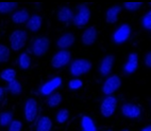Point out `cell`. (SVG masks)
I'll return each mask as SVG.
<instances>
[{"label": "cell", "instance_id": "obj_1", "mask_svg": "<svg viewBox=\"0 0 151 131\" xmlns=\"http://www.w3.org/2000/svg\"><path fill=\"white\" fill-rule=\"evenodd\" d=\"M92 62L85 58H78L71 62L69 67V73L73 77H79L82 75L86 74L92 69Z\"/></svg>", "mask_w": 151, "mask_h": 131}, {"label": "cell", "instance_id": "obj_2", "mask_svg": "<svg viewBox=\"0 0 151 131\" xmlns=\"http://www.w3.org/2000/svg\"><path fill=\"white\" fill-rule=\"evenodd\" d=\"M50 47V40L45 36H41V37L35 38L31 43V50L32 53L35 56L37 57H43L47 54Z\"/></svg>", "mask_w": 151, "mask_h": 131}, {"label": "cell", "instance_id": "obj_3", "mask_svg": "<svg viewBox=\"0 0 151 131\" xmlns=\"http://www.w3.org/2000/svg\"><path fill=\"white\" fill-rule=\"evenodd\" d=\"M27 33L24 30H15L10 35V46L13 51H19L22 50L27 42Z\"/></svg>", "mask_w": 151, "mask_h": 131}, {"label": "cell", "instance_id": "obj_4", "mask_svg": "<svg viewBox=\"0 0 151 131\" xmlns=\"http://www.w3.org/2000/svg\"><path fill=\"white\" fill-rule=\"evenodd\" d=\"M91 16H92V13H91L89 8H87L86 4H81L78 8L76 15H73V24L78 28L85 27L91 20Z\"/></svg>", "mask_w": 151, "mask_h": 131}, {"label": "cell", "instance_id": "obj_5", "mask_svg": "<svg viewBox=\"0 0 151 131\" xmlns=\"http://www.w3.org/2000/svg\"><path fill=\"white\" fill-rule=\"evenodd\" d=\"M120 86H122V79L119 78L118 75H111L103 83L102 92L104 95L110 96L120 88Z\"/></svg>", "mask_w": 151, "mask_h": 131}, {"label": "cell", "instance_id": "obj_6", "mask_svg": "<svg viewBox=\"0 0 151 131\" xmlns=\"http://www.w3.org/2000/svg\"><path fill=\"white\" fill-rule=\"evenodd\" d=\"M131 32H132V29L128 23H122V25H119L113 33V41L117 45H120V43L126 42L128 39L131 36Z\"/></svg>", "mask_w": 151, "mask_h": 131}, {"label": "cell", "instance_id": "obj_7", "mask_svg": "<svg viewBox=\"0 0 151 131\" xmlns=\"http://www.w3.org/2000/svg\"><path fill=\"white\" fill-rule=\"evenodd\" d=\"M71 59V54L67 50H60L54 54L51 58V66L54 69H61V68L67 66Z\"/></svg>", "mask_w": 151, "mask_h": 131}, {"label": "cell", "instance_id": "obj_8", "mask_svg": "<svg viewBox=\"0 0 151 131\" xmlns=\"http://www.w3.org/2000/svg\"><path fill=\"white\" fill-rule=\"evenodd\" d=\"M117 108V98L113 95L106 96L101 103L100 106V112L104 118H110L114 114L115 110Z\"/></svg>", "mask_w": 151, "mask_h": 131}, {"label": "cell", "instance_id": "obj_9", "mask_svg": "<svg viewBox=\"0 0 151 131\" xmlns=\"http://www.w3.org/2000/svg\"><path fill=\"white\" fill-rule=\"evenodd\" d=\"M38 111V104L37 101L33 97H30L26 101L24 104V118L27 122L32 123L37 118Z\"/></svg>", "mask_w": 151, "mask_h": 131}, {"label": "cell", "instance_id": "obj_10", "mask_svg": "<svg viewBox=\"0 0 151 131\" xmlns=\"http://www.w3.org/2000/svg\"><path fill=\"white\" fill-rule=\"evenodd\" d=\"M62 78L60 76H55V77L51 78L50 80L42 85V87L40 88V93L44 96H50L58 88H60L62 86Z\"/></svg>", "mask_w": 151, "mask_h": 131}, {"label": "cell", "instance_id": "obj_11", "mask_svg": "<svg viewBox=\"0 0 151 131\" xmlns=\"http://www.w3.org/2000/svg\"><path fill=\"white\" fill-rule=\"evenodd\" d=\"M122 114L130 120H137L142 116V109L137 105L127 103L122 106Z\"/></svg>", "mask_w": 151, "mask_h": 131}, {"label": "cell", "instance_id": "obj_12", "mask_svg": "<svg viewBox=\"0 0 151 131\" xmlns=\"http://www.w3.org/2000/svg\"><path fill=\"white\" fill-rule=\"evenodd\" d=\"M138 68V55L137 53L132 52L129 54L127 59V62L122 66V72L124 74L130 75L136 72V70Z\"/></svg>", "mask_w": 151, "mask_h": 131}, {"label": "cell", "instance_id": "obj_13", "mask_svg": "<svg viewBox=\"0 0 151 131\" xmlns=\"http://www.w3.org/2000/svg\"><path fill=\"white\" fill-rule=\"evenodd\" d=\"M114 62H115V57L113 55H106L104 58L101 60L99 66V72L102 76H106L109 75L112 70H113Z\"/></svg>", "mask_w": 151, "mask_h": 131}, {"label": "cell", "instance_id": "obj_14", "mask_svg": "<svg viewBox=\"0 0 151 131\" xmlns=\"http://www.w3.org/2000/svg\"><path fill=\"white\" fill-rule=\"evenodd\" d=\"M97 39V30L95 27L87 28L82 34V43L84 46H93Z\"/></svg>", "mask_w": 151, "mask_h": 131}, {"label": "cell", "instance_id": "obj_15", "mask_svg": "<svg viewBox=\"0 0 151 131\" xmlns=\"http://www.w3.org/2000/svg\"><path fill=\"white\" fill-rule=\"evenodd\" d=\"M75 41H76L75 35H73V33L67 32V33H65V34H63L62 36L58 39L57 45L61 50H66V49L70 48V47L73 46V43H75Z\"/></svg>", "mask_w": 151, "mask_h": 131}, {"label": "cell", "instance_id": "obj_16", "mask_svg": "<svg viewBox=\"0 0 151 131\" xmlns=\"http://www.w3.org/2000/svg\"><path fill=\"white\" fill-rule=\"evenodd\" d=\"M122 6H113L109 8L106 13H105V21L109 24H113L117 22L118 20V16L120 12H122Z\"/></svg>", "mask_w": 151, "mask_h": 131}, {"label": "cell", "instance_id": "obj_17", "mask_svg": "<svg viewBox=\"0 0 151 131\" xmlns=\"http://www.w3.org/2000/svg\"><path fill=\"white\" fill-rule=\"evenodd\" d=\"M42 24H43L42 16H40L37 14H34V15L29 17L26 25H27V29L30 30L31 32H37L38 30L42 28Z\"/></svg>", "mask_w": 151, "mask_h": 131}, {"label": "cell", "instance_id": "obj_18", "mask_svg": "<svg viewBox=\"0 0 151 131\" xmlns=\"http://www.w3.org/2000/svg\"><path fill=\"white\" fill-rule=\"evenodd\" d=\"M52 129V120L50 118L43 115L38 118L35 125V131H51Z\"/></svg>", "mask_w": 151, "mask_h": 131}, {"label": "cell", "instance_id": "obj_19", "mask_svg": "<svg viewBox=\"0 0 151 131\" xmlns=\"http://www.w3.org/2000/svg\"><path fill=\"white\" fill-rule=\"evenodd\" d=\"M29 17H30V14L27 10H19V11L13 13L11 19L14 23L22 24V23H27Z\"/></svg>", "mask_w": 151, "mask_h": 131}, {"label": "cell", "instance_id": "obj_20", "mask_svg": "<svg viewBox=\"0 0 151 131\" xmlns=\"http://www.w3.org/2000/svg\"><path fill=\"white\" fill-rule=\"evenodd\" d=\"M73 18V13L68 6H62L58 12V19L61 22H69Z\"/></svg>", "mask_w": 151, "mask_h": 131}, {"label": "cell", "instance_id": "obj_21", "mask_svg": "<svg viewBox=\"0 0 151 131\" xmlns=\"http://www.w3.org/2000/svg\"><path fill=\"white\" fill-rule=\"evenodd\" d=\"M81 127L83 131H97L95 122L88 115H83L81 118Z\"/></svg>", "mask_w": 151, "mask_h": 131}, {"label": "cell", "instance_id": "obj_22", "mask_svg": "<svg viewBox=\"0 0 151 131\" xmlns=\"http://www.w3.org/2000/svg\"><path fill=\"white\" fill-rule=\"evenodd\" d=\"M0 77L6 83H12L13 80L16 79V71L14 69H11V68L4 69L0 73Z\"/></svg>", "mask_w": 151, "mask_h": 131}, {"label": "cell", "instance_id": "obj_23", "mask_svg": "<svg viewBox=\"0 0 151 131\" xmlns=\"http://www.w3.org/2000/svg\"><path fill=\"white\" fill-rule=\"evenodd\" d=\"M6 90L11 94H13V95H19V94H22V84L17 79L13 80L12 83H9L8 87H6Z\"/></svg>", "mask_w": 151, "mask_h": 131}, {"label": "cell", "instance_id": "obj_24", "mask_svg": "<svg viewBox=\"0 0 151 131\" xmlns=\"http://www.w3.org/2000/svg\"><path fill=\"white\" fill-rule=\"evenodd\" d=\"M18 66L22 70H27L31 66V58L28 53H22L18 57Z\"/></svg>", "mask_w": 151, "mask_h": 131}, {"label": "cell", "instance_id": "obj_25", "mask_svg": "<svg viewBox=\"0 0 151 131\" xmlns=\"http://www.w3.org/2000/svg\"><path fill=\"white\" fill-rule=\"evenodd\" d=\"M16 2H0V13L1 14H11L17 8Z\"/></svg>", "mask_w": 151, "mask_h": 131}, {"label": "cell", "instance_id": "obj_26", "mask_svg": "<svg viewBox=\"0 0 151 131\" xmlns=\"http://www.w3.org/2000/svg\"><path fill=\"white\" fill-rule=\"evenodd\" d=\"M10 55H11L10 49L6 46H4V45H1V43H0V64L9 62Z\"/></svg>", "mask_w": 151, "mask_h": 131}, {"label": "cell", "instance_id": "obj_27", "mask_svg": "<svg viewBox=\"0 0 151 131\" xmlns=\"http://www.w3.org/2000/svg\"><path fill=\"white\" fill-rule=\"evenodd\" d=\"M61 103H62V95L60 93H52L51 95L49 96V99H48L49 107H51V108L58 107Z\"/></svg>", "mask_w": 151, "mask_h": 131}, {"label": "cell", "instance_id": "obj_28", "mask_svg": "<svg viewBox=\"0 0 151 131\" xmlns=\"http://www.w3.org/2000/svg\"><path fill=\"white\" fill-rule=\"evenodd\" d=\"M69 118V111L67 109H61L58 111L57 115H55V120L59 124H64L66 123Z\"/></svg>", "mask_w": 151, "mask_h": 131}, {"label": "cell", "instance_id": "obj_29", "mask_svg": "<svg viewBox=\"0 0 151 131\" xmlns=\"http://www.w3.org/2000/svg\"><path fill=\"white\" fill-rule=\"evenodd\" d=\"M13 120V114L11 112H2L0 114V126H9Z\"/></svg>", "mask_w": 151, "mask_h": 131}, {"label": "cell", "instance_id": "obj_30", "mask_svg": "<svg viewBox=\"0 0 151 131\" xmlns=\"http://www.w3.org/2000/svg\"><path fill=\"white\" fill-rule=\"evenodd\" d=\"M142 27L147 31L151 30V12H147L142 18Z\"/></svg>", "mask_w": 151, "mask_h": 131}, {"label": "cell", "instance_id": "obj_31", "mask_svg": "<svg viewBox=\"0 0 151 131\" xmlns=\"http://www.w3.org/2000/svg\"><path fill=\"white\" fill-rule=\"evenodd\" d=\"M124 6L127 11H131V12H135L139 10L142 6H143V3L142 2H124Z\"/></svg>", "mask_w": 151, "mask_h": 131}, {"label": "cell", "instance_id": "obj_32", "mask_svg": "<svg viewBox=\"0 0 151 131\" xmlns=\"http://www.w3.org/2000/svg\"><path fill=\"white\" fill-rule=\"evenodd\" d=\"M83 86V81L79 78H73V79L69 80L68 83V87H69L70 90H78Z\"/></svg>", "mask_w": 151, "mask_h": 131}, {"label": "cell", "instance_id": "obj_33", "mask_svg": "<svg viewBox=\"0 0 151 131\" xmlns=\"http://www.w3.org/2000/svg\"><path fill=\"white\" fill-rule=\"evenodd\" d=\"M22 124L20 120H12V123L9 125L8 131H22Z\"/></svg>", "mask_w": 151, "mask_h": 131}, {"label": "cell", "instance_id": "obj_34", "mask_svg": "<svg viewBox=\"0 0 151 131\" xmlns=\"http://www.w3.org/2000/svg\"><path fill=\"white\" fill-rule=\"evenodd\" d=\"M145 64L148 68L151 67V53H150V52H148V53L146 54V56H145Z\"/></svg>", "mask_w": 151, "mask_h": 131}, {"label": "cell", "instance_id": "obj_35", "mask_svg": "<svg viewBox=\"0 0 151 131\" xmlns=\"http://www.w3.org/2000/svg\"><path fill=\"white\" fill-rule=\"evenodd\" d=\"M3 96H4V89L2 87H0V103L2 102Z\"/></svg>", "mask_w": 151, "mask_h": 131}, {"label": "cell", "instance_id": "obj_36", "mask_svg": "<svg viewBox=\"0 0 151 131\" xmlns=\"http://www.w3.org/2000/svg\"><path fill=\"white\" fill-rule=\"evenodd\" d=\"M140 131H151V126L150 125H147V126H145L143 129Z\"/></svg>", "mask_w": 151, "mask_h": 131}, {"label": "cell", "instance_id": "obj_37", "mask_svg": "<svg viewBox=\"0 0 151 131\" xmlns=\"http://www.w3.org/2000/svg\"><path fill=\"white\" fill-rule=\"evenodd\" d=\"M122 131H130V130H122Z\"/></svg>", "mask_w": 151, "mask_h": 131}, {"label": "cell", "instance_id": "obj_38", "mask_svg": "<svg viewBox=\"0 0 151 131\" xmlns=\"http://www.w3.org/2000/svg\"><path fill=\"white\" fill-rule=\"evenodd\" d=\"M105 131H112V130H105Z\"/></svg>", "mask_w": 151, "mask_h": 131}]
</instances>
